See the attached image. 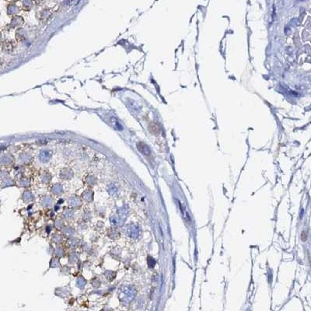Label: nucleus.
<instances>
[{"label": "nucleus", "instance_id": "7", "mask_svg": "<svg viewBox=\"0 0 311 311\" xmlns=\"http://www.w3.org/2000/svg\"><path fill=\"white\" fill-rule=\"evenodd\" d=\"M148 260H149V262H150V263H149L150 266H151V267H153V266L155 265L156 261H154V260L153 259V258H151V257H149V259H148Z\"/></svg>", "mask_w": 311, "mask_h": 311}, {"label": "nucleus", "instance_id": "6", "mask_svg": "<svg viewBox=\"0 0 311 311\" xmlns=\"http://www.w3.org/2000/svg\"><path fill=\"white\" fill-rule=\"evenodd\" d=\"M117 191H118V189L116 188V187H112V185L110 187V189H109V192H110V193L111 194V195H115V194H117Z\"/></svg>", "mask_w": 311, "mask_h": 311}, {"label": "nucleus", "instance_id": "9", "mask_svg": "<svg viewBox=\"0 0 311 311\" xmlns=\"http://www.w3.org/2000/svg\"><path fill=\"white\" fill-rule=\"evenodd\" d=\"M102 311H112V310H102Z\"/></svg>", "mask_w": 311, "mask_h": 311}, {"label": "nucleus", "instance_id": "3", "mask_svg": "<svg viewBox=\"0 0 311 311\" xmlns=\"http://www.w3.org/2000/svg\"><path fill=\"white\" fill-rule=\"evenodd\" d=\"M178 206H179V209H180V210H181V212L182 215H183L184 219L185 220V221L187 222V223H191V222H192V220H191V217H190L189 214H188V212H187L186 209L183 206H182V204L178 200Z\"/></svg>", "mask_w": 311, "mask_h": 311}, {"label": "nucleus", "instance_id": "4", "mask_svg": "<svg viewBox=\"0 0 311 311\" xmlns=\"http://www.w3.org/2000/svg\"><path fill=\"white\" fill-rule=\"evenodd\" d=\"M137 148L138 150H139L142 153H143L144 155L148 156L150 154V148L148 147V146H146V144L142 143V142H139V143L137 144Z\"/></svg>", "mask_w": 311, "mask_h": 311}, {"label": "nucleus", "instance_id": "2", "mask_svg": "<svg viewBox=\"0 0 311 311\" xmlns=\"http://www.w3.org/2000/svg\"><path fill=\"white\" fill-rule=\"evenodd\" d=\"M127 234L129 237L132 238V239H136L139 237L140 234V229L139 228V226H137L136 225H131L128 228V230H127Z\"/></svg>", "mask_w": 311, "mask_h": 311}, {"label": "nucleus", "instance_id": "1", "mask_svg": "<svg viewBox=\"0 0 311 311\" xmlns=\"http://www.w3.org/2000/svg\"><path fill=\"white\" fill-rule=\"evenodd\" d=\"M136 289L131 286H125L120 289L119 299L125 303H129L136 296Z\"/></svg>", "mask_w": 311, "mask_h": 311}, {"label": "nucleus", "instance_id": "8", "mask_svg": "<svg viewBox=\"0 0 311 311\" xmlns=\"http://www.w3.org/2000/svg\"><path fill=\"white\" fill-rule=\"evenodd\" d=\"M111 223L114 224V225H116V224L118 223V220H117L116 218H111Z\"/></svg>", "mask_w": 311, "mask_h": 311}, {"label": "nucleus", "instance_id": "5", "mask_svg": "<svg viewBox=\"0 0 311 311\" xmlns=\"http://www.w3.org/2000/svg\"><path fill=\"white\" fill-rule=\"evenodd\" d=\"M52 156V152L51 151H47V150H44V151H42L40 153V160L42 162H47L48 160H49V159Z\"/></svg>", "mask_w": 311, "mask_h": 311}]
</instances>
